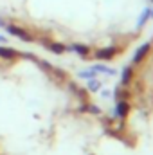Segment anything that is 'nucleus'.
Returning a JSON list of instances; mask_svg holds the SVG:
<instances>
[{
	"label": "nucleus",
	"mask_w": 153,
	"mask_h": 155,
	"mask_svg": "<svg viewBox=\"0 0 153 155\" xmlns=\"http://www.w3.org/2000/svg\"><path fill=\"white\" fill-rule=\"evenodd\" d=\"M112 121L61 67L0 49V155H101Z\"/></svg>",
	"instance_id": "f257e3e1"
},
{
	"label": "nucleus",
	"mask_w": 153,
	"mask_h": 155,
	"mask_svg": "<svg viewBox=\"0 0 153 155\" xmlns=\"http://www.w3.org/2000/svg\"><path fill=\"white\" fill-rule=\"evenodd\" d=\"M153 0H0V27L85 61L124 56L144 38Z\"/></svg>",
	"instance_id": "f03ea898"
},
{
	"label": "nucleus",
	"mask_w": 153,
	"mask_h": 155,
	"mask_svg": "<svg viewBox=\"0 0 153 155\" xmlns=\"http://www.w3.org/2000/svg\"><path fill=\"white\" fill-rule=\"evenodd\" d=\"M110 119L119 155H153V35L124 67Z\"/></svg>",
	"instance_id": "7ed1b4c3"
}]
</instances>
